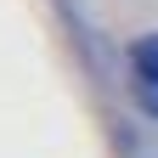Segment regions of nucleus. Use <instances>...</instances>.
I'll use <instances>...</instances> for the list:
<instances>
[{
	"label": "nucleus",
	"instance_id": "obj_1",
	"mask_svg": "<svg viewBox=\"0 0 158 158\" xmlns=\"http://www.w3.org/2000/svg\"><path fill=\"white\" fill-rule=\"evenodd\" d=\"M130 90L141 102V113L158 118V34H141L130 45Z\"/></svg>",
	"mask_w": 158,
	"mask_h": 158
}]
</instances>
